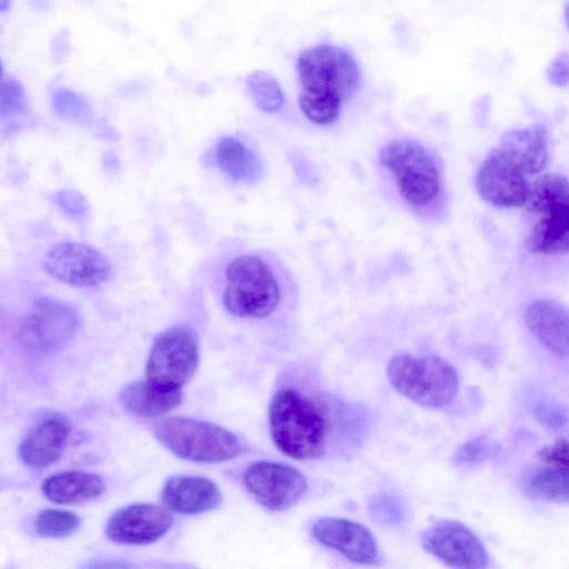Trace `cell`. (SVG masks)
Instances as JSON below:
<instances>
[{
	"mask_svg": "<svg viewBox=\"0 0 569 569\" xmlns=\"http://www.w3.org/2000/svg\"><path fill=\"white\" fill-rule=\"evenodd\" d=\"M217 271L214 290L226 311L239 319L268 318L293 293L289 273L270 253L240 251Z\"/></svg>",
	"mask_w": 569,
	"mask_h": 569,
	"instance_id": "obj_1",
	"label": "cell"
},
{
	"mask_svg": "<svg viewBox=\"0 0 569 569\" xmlns=\"http://www.w3.org/2000/svg\"><path fill=\"white\" fill-rule=\"evenodd\" d=\"M296 68L303 116L318 126L336 122L343 103L360 87V69L353 56L333 44H318L300 53Z\"/></svg>",
	"mask_w": 569,
	"mask_h": 569,
	"instance_id": "obj_2",
	"label": "cell"
},
{
	"mask_svg": "<svg viewBox=\"0 0 569 569\" xmlns=\"http://www.w3.org/2000/svg\"><path fill=\"white\" fill-rule=\"evenodd\" d=\"M272 441L283 455L312 460L325 453L328 426L320 409L291 387L279 389L269 406Z\"/></svg>",
	"mask_w": 569,
	"mask_h": 569,
	"instance_id": "obj_3",
	"label": "cell"
},
{
	"mask_svg": "<svg viewBox=\"0 0 569 569\" xmlns=\"http://www.w3.org/2000/svg\"><path fill=\"white\" fill-rule=\"evenodd\" d=\"M568 179L561 173H545L530 181L523 206L533 220L526 237L530 253L559 256L568 252Z\"/></svg>",
	"mask_w": 569,
	"mask_h": 569,
	"instance_id": "obj_4",
	"label": "cell"
},
{
	"mask_svg": "<svg viewBox=\"0 0 569 569\" xmlns=\"http://www.w3.org/2000/svg\"><path fill=\"white\" fill-rule=\"evenodd\" d=\"M379 161L393 177L402 199L426 209L441 196L442 179L431 152L412 139H395L379 152Z\"/></svg>",
	"mask_w": 569,
	"mask_h": 569,
	"instance_id": "obj_5",
	"label": "cell"
},
{
	"mask_svg": "<svg viewBox=\"0 0 569 569\" xmlns=\"http://www.w3.org/2000/svg\"><path fill=\"white\" fill-rule=\"evenodd\" d=\"M387 373L399 393L425 407H446L458 393L456 369L438 356L396 355L389 361Z\"/></svg>",
	"mask_w": 569,
	"mask_h": 569,
	"instance_id": "obj_6",
	"label": "cell"
},
{
	"mask_svg": "<svg viewBox=\"0 0 569 569\" xmlns=\"http://www.w3.org/2000/svg\"><path fill=\"white\" fill-rule=\"evenodd\" d=\"M154 433L173 455L193 462H222L242 452L233 432L208 421L170 417L157 423Z\"/></svg>",
	"mask_w": 569,
	"mask_h": 569,
	"instance_id": "obj_7",
	"label": "cell"
},
{
	"mask_svg": "<svg viewBox=\"0 0 569 569\" xmlns=\"http://www.w3.org/2000/svg\"><path fill=\"white\" fill-rule=\"evenodd\" d=\"M198 363L199 343L196 332L184 326L171 327L153 340L147 360L146 379L181 389L192 378Z\"/></svg>",
	"mask_w": 569,
	"mask_h": 569,
	"instance_id": "obj_8",
	"label": "cell"
},
{
	"mask_svg": "<svg viewBox=\"0 0 569 569\" xmlns=\"http://www.w3.org/2000/svg\"><path fill=\"white\" fill-rule=\"evenodd\" d=\"M78 326L79 317L71 305L50 297H38L21 319L19 340L32 352L47 353L63 347Z\"/></svg>",
	"mask_w": 569,
	"mask_h": 569,
	"instance_id": "obj_9",
	"label": "cell"
},
{
	"mask_svg": "<svg viewBox=\"0 0 569 569\" xmlns=\"http://www.w3.org/2000/svg\"><path fill=\"white\" fill-rule=\"evenodd\" d=\"M475 186L481 199L496 208H522L530 181L519 164L496 147L480 163Z\"/></svg>",
	"mask_w": 569,
	"mask_h": 569,
	"instance_id": "obj_10",
	"label": "cell"
},
{
	"mask_svg": "<svg viewBox=\"0 0 569 569\" xmlns=\"http://www.w3.org/2000/svg\"><path fill=\"white\" fill-rule=\"evenodd\" d=\"M43 268L52 278L77 288H94L111 274L107 257L96 248L79 242H59L43 259Z\"/></svg>",
	"mask_w": 569,
	"mask_h": 569,
	"instance_id": "obj_11",
	"label": "cell"
},
{
	"mask_svg": "<svg viewBox=\"0 0 569 569\" xmlns=\"http://www.w3.org/2000/svg\"><path fill=\"white\" fill-rule=\"evenodd\" d=\"M243 483L254 499L271 511L295 506L307 492L305 476L296 468L274 461H257L243 475Z\"/></svg>",
	"mask_w": 569,
	"mask_h": 569,
	"instance_id": "obj_12",
	"label": "cell"
},
{
	"mask_svg": "<svg viewBox=\"0 0 569 569\" xmlns=\"http://www.w3.org/2000/svg\"><path fill=\"white\" fill-rule=\"evenodd\" d=\"M425 550L453 568L480 569L488 565V555L478 536L456 520H439L421 537Z\"/></svg>",
	"mask_w": 569,
	"mask_h": 569,
	"instance_id": "obj_13",
	"label": "cell"
},
{
	"mask_svg": "<svg viewBox=\"0 0 569 569\" xmlns=\"http://www.w3.org/2000/svg\"><path fill=\"white\" fill-rule=\"evenodd\" d=\"M171 512L153 503H133L116 511L107 522V537L120 545L144 546L163 537L172 527Z\"/></svg>",
	"mask_w": 569,
	"mask_h": 569,
	"instance_id": "obj_14",
	"label": "cell"
},
{
	"mask_svg": "<svg viewBox=\"0 0 569 569\" xmlns=\"http://www.w3.org/2000/svg\"><path fill=\"white\" fill-rule=\"evenodd\" d=\"M317 541L337 550L352 562L370 565L378 560V546L371 531L359 522L323 517L311 527Z\"/></svg>",
	"mask_w": 569,
	"mask_h": 569,
	"instance_id": "obj_15",
	"label": "cell"
},
{
	"mask_svg": "<svg viewBox=\"0 0 569 569\" xmlns=\"http://www.w3.org/2000/svg\"><path fill=\"white\" fill-rule=\"evenodd\" d=\"M163 503L182 515H199L217 508L222 499L218 486L207 477H170L161 490Z\"/></svg>",
	"mask_w": 569,
	"mask_h": 569,
	"instance_id": "obj_16",
	"label": "cell"
},
{
	"mask_svg": "<svg viewBox=\"0 0 569 569\" xmlns=\"http://www.w3.org/2000/svg\"><path fill=\"white\" fill-rule=\"evenodd\" d=\"M526 325L539 342L558 358L568 357V311L552 299H537L526 309Z\"/></svg>",
	"mask_w": 569,
	"mask_h": 569,
	"instance_id": "obj_17",
	"label": "cell"
},
{
	"mask_svg": "<svg viewBox=\"0 0 569 569\" xmlns=\"http://www.w3.org/2000/svg\"><path fill=\"white\" fill-rule=\"evenodd\" d=\"M498 147L528 176L540 173L548 162V131L542 123L511 129L503 133Z\"/></svg>",
	"mask_w": 569,
	"mask_h": 569,
	"instance_id": "obj_18",
	"label": "cell"
},
{
	"mask_svg": "<svg viewBox=\"0 0 569 569\" xmlns=\"http://www.w3.org/2000/svg\"><path fill=\"white\" fill-rule=\"evenodd\" d=\"M68 435L69 428L62 419H46L21 441L19 457L27 466L33 468L47 467L61 456Z\"/></svg>",
	"mask_w": 569,
	"mask_h": 569,
	"instance_id": "obj_19",
	"label": "cell"
},
{
	"mask_svg": "<svg viewBox=\"0 0 569 569\" xmlns=\"http://www.w3.org/2000/svg\"><path fill=\"white\" fill-rule=\"evenodd\" d=\"M120 398L130 413L141 418H153L174 409L181 402L182 392L181 389L164 387L144 379L126 386Z\"/></svg>",
	"mask_w": 569,
	"mask_h": 569,
	"instance_id": "obj_20",
	"label": "cell"
},
{
	"mask_svg": "<svg viewBox=\"0 0 569 569\" xmlns=\"http://www.w3.org/2000/svg\"><path fill=\"white\" fill-rule=\"evenodd\" d=\"M44 496L58 505H76L93 500L104 491L101 477L86 471H66L49 477L42 485Z\"/></svg>",
	"mask_w": 569,
	"mask_h": 569,
	"instance_id": "obj_21",
	"label": "cell"
},
{
	"mask_svg": "<svg viewBox=\"0 0 569 569\" xmlns=\"http://www.w3.org/2000/svg\"><path fill=\"white\" fill-rule=\"evenodd\" d=\"M219 169L241 182H256L262 176V162L253 150L233 137L222 138L214 152Z\"/></svg>",
	"mask_w": 569,
	"mask_h": 569,
	"instance_id": "obj_22",
	"label": "cell"
},
{
	"mask_svg": "<svg viewBox=\"0 0 569 569\" xmlns=\"http://www.w3.org/2000/svg\"><path fill=\"white\" fill-rule=\"evenodd\" d=\"M526 492L537 499L556 503L568 501V469L542 463L526 472Z\"/></svg>",
	"mask_w": 569,
	"mask_h": 569,
	"instance_id": "obj_23",
	"label": "cell"
},
{
	"mask_svg": "<svg viewBox=\"0 0 569 569\" xmlns=\"http://www.w3.org/2000/svg\"><path fill=\"white\" fill-rule=\"evenodd\" d=\"M248 91L256 106L264 112L281 108L284 94L278 81L264 71H254L246 79Z\"/></svg>",
	"mask_w": 569,
	"mask_h": 569,
	"instance_id": "obj_24",
	"label": "cell"
},
{
	"mask_svg": "<svg viewBox=\"0 0 569 569\" xmlns=\"http://www.w3.org/2000/svg\"><path fill=\"white\" fill-rule=\"evenodd\" d=\"M370 518L387 527H398L406 520L407 509L403 501L389 492H379L368 500Z\"/></svg>",
	"mask_w": 569,
	"mask_h": 569,
	"instance_id": "obj_25",
	"label": "cell"
},
{
	"mask_svg": "<svg viewBox=\"0 0 569 569\" xmlns=\"http://www.w3.org/2000/svg\"><path fill=\"white\" fill-rule=\"evenodd\" d=\"M79 526L76 513L67 510L49 509L41 511L36 519V530L40 536L60 538L72 533Z\"/></svg>",
	"mask_w": 569,
	"mask_h": 569,
	"instance_id": "obj_26",
	"label": "cell"
},
{
	"mask_svg": "<svg viewBox=\"0 0 569 569\" xmlns=\"http://www.w3.org/2000/svg\"><path fill=\"white\" fill-rule=\"evenodd\" d=\"M499 446L495 441L481 436L469 439L462 443L452 455V463L456 466H473L495 457Z\"/></svg>",
	"mask_w": 569,
	"mask_h": 569,
	"instance_id": "obj_27",
	"label": "cell"
},
{
	"mask_svg": "<svg viewBox=\"0 0 569 569\" xmlns=\"http://www.w3.org/2000/svg\"><path fill=\"white\" fill-rule=\"evenodd\" d=\"M27 100L23 87L13 79L0 80V117H16L24 111Z\"/></svg>",
	"mask_w": 569,
	"mask_h": 569,
	"instance_id": "obj_28",
	"label": "cell"
},
{
	"mask_svg": "<svg viewBox=\"0 0 569 569\" xmlns=\"http://www.w3.org/2000/svg\"><path fill=\"white\" fill-rule=\"evenodd\" d=\"M56 111L69 120L82 121L88 117V107L81 97L69 90H61L54 96Z\"/></svg>",
	"mask_w": 569,
	"mask_h": 569,
	"instance_id": "obj_29",
	"label": "cell"
},
{
	"mask_svg": "<svg viewBox=\"0 0 569 569\" xmlns=\"http://www.w3.org/2000/svg\"><path fill=\"white\" fill-rule=\"evenodd\" d=\"M53 203L66 214L73 219H80L88 211V203L83 196L73 190H61L53 194Z\"/></svg>",
	"mask_w": 569,
	"mask_h": 569,
	"instance_id": "obj_30",
	"label": "cell"
},
{
	"mask_svg": "<svg viewBox=\"0 0 569 569\" xmlns=\"http://www.w3.org/2000/svg\"><path fill=\"white\" fill-rule=\"evenodd\" d=\"M533 415L537 420L550 429H560L567 425L566 409L555 402H538L535 406Z\"/></svg>",
	"mask_w": 569,
	"mask_h": 569,
	"instance_id": "obj_31",
	"label": "cell"
},
{
	"mask_svg": "<svg viewBox=\"0 0 569 569\" xmlns=\"http://www.w3.org/2000/svg\"><path fill=\"white\" fill-rule=\"evenodd\" d=\"M541 463L568 469V441L560 438L553 443L543 447L538 453Z\"/></svg>",
	"mask_w": 569,
	"mask_h": 569,
	"instance_id": "obj_32",
	"label": "cell"
},
{
	"mask_svg": "<svg viewBox=\"0 0 569 569\" xmlns=\"http://www.w3.org/2000/svg\"><path fill=\"white\" fill-rule=\"evenodd\" d=\"M547 78L550 83L557 87H565L568 82V56L559 54L549 66Z\"/></svg>",
	"mask_w": 569,
	"mask_h": 569,
	"instance_id": "obj_33",
	"label": "cell"
},
{
	"mask_svg": "<svg viewBox=\"0 0 569 569\" xmlns=\"http://www.w3.org/2000/svg\"><path fill=\"white\" fill-rule=\"evenodd\" d=\"M11 0H0V11H4L10 7Z\"/></svg>",
	"mask_w": 569,
	"mask_h": 569,
	"instance_id": "obj_34",
	"label": "cell"
},
{
	"mask_svg": "<svg viewBox=\"0 0 569 569\" xmlns=\"http://www.w3.org/2000/svg\"><path fill=\"white\" fill-rule=\"evenodd\" d=\"M2 71H3V67H2V62H1V60H0V78H1V76H2Z\"/></svg>",
	"mask_w": 569,
	"mask_h": 569,
	"instance_id": "obj_35",
	"label": "cell"
}]
</instances>
